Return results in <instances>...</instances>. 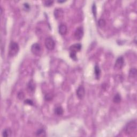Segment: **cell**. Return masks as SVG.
Returning <instances> with one entry per match:
<instances>
[{"label": "cell", "instance_id": "1", "mask_svg": "<svg viewBox=\"0 0 137 137\" xmlns=\"http://www.w3.org/2000/svg\"><path fill=\"white\" fill-rule=\"evenodd\" d=\"M137 131V121H132L126 124L125 128V132L128 135L136 133Z\"/></svg>", "mask_w": 137, "mask_h": 137}, {"label": "cell", "instance_id": "2", "mask_svg": "<svg viewBox=\"0 0 137 137\" xmlns=\"http://www.w3.org/2000/svg\"><path fill=\"white\" fill-rule=\"evenodd\" d=\"M19 50V45L16 42L11 41L9 48V55L10 57H14L18 54Z\"/></svg>", "mask_w": 137, "mask_h": 137}, {"label": "cell", "instance_id": "3", "mask_svg": "<svg viewBox=\"0 0 137 137\" xmlns=\"http://www.w3.org/2000/svg\"><path fill=\"white\" fill-rule=\"evenodd\" d=\"M81 48H82V45L80 43L74 44L70 47V56L73 60H77V53L80 51Z\"/></svg>", "mask_w": 137, "mask_h": 137}, {"label": "cell", "instance_id": "4", "mask_svg": "<svg viewBox=\"0 0 137 137\" xmlns=\"http://www.w3.org/2000/svg\"><path fill=\"white\" fill-rule=\"evenodd\" d=\"M31 51L34 55L40 56L42 53L41 46L39 43H34L31 47Z\"/></svg>", "mask_w": 137, "mask_h": 137}, {"label": "cell", "instance_id": "5", "mask_svg": "<svg viewBox=\"0 0 137 137\" xmlns=\"http://www.w3.org/2000/svg\"><path fill=\"white\" fill-rule=\"evenodd\" d=\"M45 46L46 47L49 51H52L55 48V43L54 40L51 37H48L45 40Z\"/></svg>", "mask_w": 137, "mask_h": 137}, {"label": "cell", "instance_id": "6", "mask_svg": "<svg viewBox=\"0 0 137 137\" xmlns=\"http://www.w3.org/2000/svg\"><path fill=\"white\" fill-rule=\"evenodd\" d=\"M84 35V30L82 27H79L76 29L74 33V38L77 40H80L82 39Z\"/></svg>", "mask_w": 137, "mask_h": 137}, {"label": "cell", "instance_id": "7", "mask_svg": "<svg viewBox=\"0 0 137 137\" xmlns=\"http://www.w3.org/2000/svg\"><path fill=\"white\" fill-rule=\"evenodd\" d=\"M124 60L123 57H119L116 61L114 67L117 70H120L124 66Z\"/></svg>", "mask_w": 137, "mask_h": 137}, {"label": "cell", "instance_id": "8", "mask_svg": "<svg viewBox=\"0 0 137 137\" xmlns=\"http://www.w3.org/2000/svg\"><path fill=\"white\" fill-rule=\"evenodd\" d=\"M76 94L79 99L80 100L82 99L85 95V90L84 87L82 85L79 86L78 89L77 90Z\"/></svg>", "mask_w": 137, "mask_h": 137}, {"label": "cell", "instance_id": "9", "mask_svg": "<svg viewBox=\"0 0 137 137\" xmlns=\"http://www.w3.org/2000/svg\"><path fill=\"white\" fill-rule=\"evenodd\" d=\"M54 16L57 19L62 18L63 16V11L61 9H56L54 11Z\"/></svg>", "mask_w": 137, "mask_h": 137}, {"label": "cell", "instance_id": "10", "mask_svg": "<svg viewBox=\"0 0 137 137\" xmlns=\"http://www.w3.org/2000/svg\"><path fill=\"white\" fill-rule=\"evenodd\" d=\"M67 32V28L65 24H62L59 26V33L62 35H65Z\"/></svg>", "mask_w": 137, "mask_h": 137}, {"label": "cell", "instance_id": "11", "mask_svg": "<svg viewBox=\"0 0 137 137\" xmlns=\"http://www.w3.org/2000/svg\"><path fill=\"white\" fill-rule=\"evenodd\" d=\"M28 90L30 92L33 93L35 90V84L33 80H30L28 84Z\"/></svg>", "mask_w": 137, "mask_h": 137}, {"label": "cell", "instance_id": "12", "mask_svg": "<svg viewBox=\"0 0 137 137\" xmlns=\"http://www.w3.org/2000/svg\"><path fill=\"white\" fill-rule=\"evenodd\" d=\"M36 136L37 137H46V132L45 130L43 129H40L36 131Z\"/></svg>", "mask_w": 137, "mask_h": 137}, {"label": "cell", "instance_id": "13", "mask_svg": "<svg viewBox=\"0 0 137 137\" xmlns=\"http://www.w3.org/2000/svg\"><path fill=\"white\" fill-rule=\"evenodd\" d=\"M94 73H95L96 79H99L100 74H101V70H100V67L98 65H96L95 67H94Z\"/></svg>", "mask_w": 137, "mask_h": 137}, {"label": "cell", "instance_id": "14", "mask_svg": "<svg viewBox=\"0 0 137 137\" xmlns=\"http://www.w3.org/2000/svg\"><path fill=\"white\" fill-rule=\"evenodd\" d=\"M54 111L56 115H57L58 116H61L63 115V113H64V110L62 108V107L59 106V107H57L56 108Z\"/></svg>", "mask_w": 137, "mask_h": 137}, {"label": "cell", "instance_id": "15", "mask_svg": "<svg viewBox=\"0 0 137 137\" xmlns=\"http://www.w3.org/2000/svg\"><path fill=\"white\" fill-rule=\"evenodd\" d=\"M12 134V131L10 129H6L3 131L2 133V136L4 137H10Z\"/></svg>", "mask_w": 137, "mask_h": 137}, {"label": "cell", "instance_id": "16", "mask_svg": "<svg viewBox=\"0 0 137 137\" xmlns=\"http://www.w3.org/2000/svg\"><path fill=\"white\" fill-rule=\"evenodd\" d=\"M113 101L116 104H118L120 103L121 101V96L119 95V94L117 93L114 96V97L113 98Z\"/></svg>", "mask_w": 137, "mask_h": 137}, {"label": "cell", "instance_id": "17", "mask_svg": "<svg viewBox=\"0 0 137 137\" xmlns=\"http://www.w3.org/2000/svg\"><path fill=\"white\" fill-rule=\"evenodd\" d=\"M106 23L105 19H100L98 21V25L101 28H103V27L106 26Z\"/></svg>", "mask_w": 137, "mask_h": 137}, {"label": "cell", "instance_id": "18", "mask_svg": "<svg viewBox=\"0 0 137 137\" xmlns=\"http://www.w3.org/2000/svg\"><path fill=\"white\" fill-rule=\"evenodd\" d=\"M136 74H137V70L136 68H132V69H131V70L130 71V76L131 77H133V78H135L136 77Z\"/></svg>", "mask_w": 137, "mask_h": 137}, {"label": "cell", "instance_id": "19", "mask_svg": "<svg viewBox=\"0 0 137 137\" xmlns=\"http://www.w3.org/2000/svg\"><path fill=\"white\" fill-rule=\"evenodd\" d=\"M53 94H51V93H48L46 94L45 96V99L47 101H51V100L53 99Z\"/></svg>", "mask_w": 137, "mask_h": 137}, {"label": "cell", "instance_id": "20", "mask_svg": "<svg viewBox=\"0 0 137 137\" xmlns=\"http://www.w3.org/2000/svg\"><path fill=\"white\" fill-rule=\"evenodd\" d=\"M54 3L53 1H46L44 2V5L46 7H50L53 5Z\"/></svg>", "mask_w": 137, "mask_h": 137}, {"label": "cell", "instance_id": "21", "mask_svg": "<svg viewBox=\"0 0 137 137\" xmlns=\"http://www.w3.org/2000/svg\"><path fill=\"white\" fill-rule=\"evenodd\" d=\"M92 11H93V15H94V16L95 18H96V5H95V4L94 3L93 5V7H92Z\"/></svg>", "mask_w": 137, "mask_h": 137}, {"label": "cell", "instance_id": "22", "mask_svg": "<svg viewBox=\"0 0 137 137\" xmlns=\"http://www.w3.org/2000/svg\"><path fill=\"white\" fill-rule=\"evenodd\" d=\"M25 95L24 93L22 92H20L18 93V98L19 100H23V99H24Z\"/></svg>", "mask_w": 137, "mask_h": 137}, {"label": "cell", "instance_id": "23", "mask_svg": "<svg viewBox=\"0 0 137 137\" xmlns=\"http://www.w3.org/2000/svg\"><path fill=\"white\" fill-rule=\"evenodd\" d=\"M24 103H25V104H26V105H30V106H33L34 105L33 102L32 100H29V99H27L26 100H25Z\"/></svg>", "mask_w": 137, "mask_h": 137}, {"label": "cell", "instance_id": "24", "mask_svg": "<svg viewBox=\"0 0 137 137\" xmlns=\"http://www.w3.org/2000/svg\"><path fill=\"white\" fill-rule=\"evenodd\" d=\"M24 8L25 9V10H29L30 9V6L29 5V4L27 3H24Z\"/></svg>", "mask_w": 137, "mask_h": 137}, {"label": "cell", "instance_id": "25", "mask_svg": "<svg viewBox=\"0 0 137 137\" xmlns=\"http://www.w3.org/2000/svg\"><path fill=\"white\" fill-rule=\"evenodd\" d=\"M65 2L64 1H58V2H59V3H63V2Z\"/></svg>", "mask_w": 137, "mask_h": 137}]
</instances>
